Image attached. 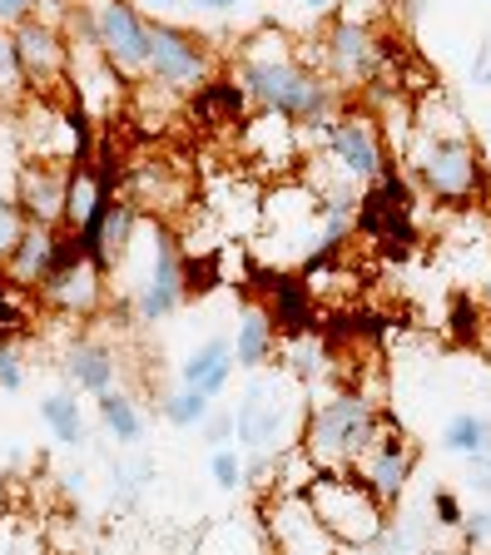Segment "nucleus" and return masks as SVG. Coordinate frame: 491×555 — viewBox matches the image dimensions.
I'll return each instance as SVG.
<instances>
[{"label":"nucleus","instance_id":"14","mask_svg":"<svg viewBox=\"0 0 491 555\" xmlns=\"http://www.w3.org/2000/svg\"><path fill=\"white\" fill-rule=\"evenodd\" d=\"M412 472H417V441L402 431V422H392V412H383V427H377L373 447L358 456L352 476H358V481L392 511L402 501V491H408Z\"/></svg>","mask_w":491,"mask_h":555},{"label":"nucleus","instance_id":"24","mask_svg":"<svg viewBox=\"0 0 491 555\" xmlns=\"http://www.w3.org/2000/svg\"><path fill=\"white\" fill-rule=\"evenodd\" d=\"M194 555H269L263 541V520L258 516H223L199 535Z\"/></svg>","mask_w":491,"mask_h":555},{"label":"nucleus","instance_id":"9","mask_svg":"<svg viewBox=\"0 0 491 555\" xmlns=\"http://www.w3.org/2000/svg\"><path fill=\"white\" fill-rule=\"evenodd\" d=\"M408 164H412V179H417V189L427 198H437V204H471V198L481 194V154L477 144H471L467 134H417L412 129V144H408Z\"/></svg>","mask_w":491,"mask_h":555},{"label":"nucleus","instance_id":"25","mask_svg":"<svg viewBox=\"0 0 491 555\" xmlns=\"http://www.w3.org/2000/svg\"><path fill=\"white\" fill-rule=\"evenodd\" d=\"M94 416H100V427L115 447L134 451L144 441V406L125 392V387H109V392L94 397Z\"/></svg>","mask_w":491,"mask_h":555},{"label":"nucleus","instance_id":"46","mask_svg":"<svg viewBox=\"0 0 491 555\" xmlns=\"http://www.w3.org/2000/svg\"><path fill=\"white\" fill-rule=\"evenodd\" d=\"M471 85H481V90H491V35L477 46V60H471Z\"/></svg>","mask_w":491,"mask_h":555},{"label":"nucleus","instance_id":"28","mask_svg":"<svg viewBox=\"0 0 491 555\" xmlns=\"http://www.w3.org/2000/svg\"><path fill=\"white\" fill-rule=\"evenodd\" d=\"M269 298H273V308H269V318H279V333L283 337H293V333H308L313 327V288H308L303 278H288V273H273V283H269Z\"/></svg>","mask_w":491,"mask_h":555},{"label":"nucleus","instance_id":"30","mask_svg":"<svg viewBox=\"0 0 491 555\" xmlns=\"http://www.w3.org/2000/svg\"><path fill=\"white\" fill-rule=\"evenodd\" d=\"M189 100H194V109L204 115V125H244L248 119L244 90H238L234 80H223V75H214V80L204 85L199 94H189Z\"/></svg>","mask_w":491,"mask_h":555},{"label":"nucleus","instance_id":"50","mask_svg":"<svg viewBox=\"0 0 491 555\" xmlns=\"http://www.w3.org/2000/svg\"><path fill=\"white\" fill-rule=\"evenodd\" d=\"M343 555H377V545H373V551H343Z\"/></svg>","mask_w":491,"mask_h":555},{"label":"nucleus","instance_id":"19","mask_svg":"<svg viewBox=\"0 0 491 555\" xmlns=\"http://www.w3.org/2000/svg\"><path fill=\"white\" fill-rule=\"evenodd\" d=\"M11 198L25 223H36V229H65V169L21 159L15 164V179H11Z\"/></svg>","mask_w":491,"mask_h":555},{"label":"nucleus","instance_id":"18","mask_svg":"<svg viewBox=\"0 0 491 555\" xmlns=\"http://www.w3.org/2000/svg\"><path fill=\"white\" fill-rule=\"evenodd\" d=\"M115 198H125V204L140 208V219L150 214V219L169 223L179 208L189 204V179H179V173L169 169V159H144V164H134V169L119 179Z\"/></svg>","mask_w":491,"mask_h":555},{"label":"nucleus","instance_id":"32","mask_svg":"<svg viewBox=\"0 0 491 555\" xmlns=\"http://www.w3.org/2000/svg\"><path fill=\"white\" fill-rule=\"evenodd\" d=\"M209 412H214L209 397L189 392V387H175V392H159V416L169 422V427H179V431H194Z\"/></svg>","mask_w":491,"mask_h":555},{"label":"nucleus","instance_id":"48","mask_svg":"<svg viewBox=\"0 0 491 555\" xmlns=\"http://www.w3.org/2000/svg\"><path fill=\"white\" fill-rule=\"evenodd\" d=\"M308 11H333V0H303Z\"/></svg>","mask_w":491,"mask_h":555},{"label":"nucleus","instance_id":"49","mask_svg":"<svg viewBox=\"0 0 491 555\" xmlns=\"http://www.w3.org/2000/svg\"><path fill=\"white\" fill-rule=\"evenodd\" d=\"M0 347H11V327H0Z\"/></svg>","mask_w":491,"mask_h":555},{"label":"nucleus","instance_id":"38","mask_svg":"<svg viewBox=\"0 0 491 555\" xmlns=\"http://www.w3.org/2000/svg\"><path fill=\"white\" fill-rule=\"evenodd\" d=\"M199 441L209 451L234 447V406H214V412L199 422Z\"/></svg>","mask_w":491,"mask_h":555},{"label":"nucleus","instance_id":"23","mask_svg":"<svg viewBox=\"0 0 491 555\" xmlns=\"http://www.w3.org/2000/svg\"><path fill=\"white\" fill-rule=\"evenodd\" d=\"M273 352H279V323L269 318V308H244L234 327V362L244 372H263L273 367Z\"/></svg>","mask_w":491,"mask_h":555},{"label":"nucleus","instance_id":"37","mask_svg":"<svg viewBox=\"0 0 491 555\" xmlns=\"http://www.w3.org/2000/svg\"><path fill=\"white\" fill-rule=\"evenodd\" d=\"M0 327H11V333L30 327V302L21 298V288H15L5 273H0Z\"/></svg>","mask_w":491,"mask_h":555},{"label":"nucleus","instance_id":"26","mask_svg":"<svg viewBox=\"0 0 491 555\" xmlns=\"http://www.w3.org/2000/svg\"><path fill=\"white\" fill-rule=\"evenodd\" d=\"M279 347H283L279 367L288 372L293 382H303L308 392L318 387V377H327V372H333V352H327V343L318 337V327H308V333H293V337H279Z\"/></svg>","mask_w":491,"mask_h":555},{"label":"nucleus","instance_id":"16","mask_svg":"<svg viewBox=\"0 0 491 555\" xmlns=\"http://www.w3.org/2000/svg\"><path fill=\"white\" fill-rule=\"evenodd\" d=\"M238 150L254 169H269V173H288L293 164H303L308 154V139L303 129L293 125L283 115H269V109H254V115L238 125Z\"/></svg>","mask_w":491,"mask_h":555},{"label":"nucleus","instance_id":"1","mask_svg":"<svg viewBox=\"0 0 491 555\" xmlns=\"http://www.w3.org/2000/svg\"><path fill=\"white\" fill-rule=\"evenodd\" d=\"M229 80L244 90L248 109H269V115L293 119L298 129H323L338 115L343 94L308 65V55L293 46L283 30H254L244 35V46L234 55V75Z\"/></svg>","mask_w":491,"mask_h":555},{"label":"nucleus","instance_id":"44","mask_svg":"<svg viewBox=\"0 0 491 555\" xmlns=\"http://www.w3.org/2000/svg\"><path fill=\"white\" fill-rule=\"evenodd\" d=\"M462 481H467V491L477 501H491V451L487 456H471L467 462V476H462Z\"/></svg>","mask_w":491,"mask_h":555},{"label":"nucleus","instance_id":"33","mask_svg":"<svg viewBox=\"0 0 491 555\" xmlns=\"http://www.w3.org/2000/svg\"><path fill=\"white\" fill-rule=\"evenodd\" d=\"M25 100H30V90H25L21 60H15V40L11 30H0V115H15Z\"/></svg>","mask_w":491,"mask_h":555},{"label":"nucleus","instance_id":"10","mask_svg":"<svg viewBox=\"0 0 491 555\" xmlns=\"http://www.w3.org/2000/svg\"><path fill=\"white\" fill-rule=\"evenodd\" d=\"M36 302L70 323H85V318H100L109 308V273L94 268L90 258L80 254L75 233L60 238V254H55V268L46 273V283L36 288Z\"/></svg>","mask_w":491,"mask_h":555},{"label":"nucleus","instance_id":"43","mask_svg":"<svg viewBox=\"0 0 491 555\" xmlns=\"http://www.w3.org/2000/svg\"><path fill=\"white\" fill-rule=\"evenodd\" d=\"M21 387H25L21 347H0V392H21Z\"/></svg>","mask_w":491,"mask_h":555},{"label":"nucleus","instance_id":"31","mask_svg":"<svg viewBox=\"0 0 491 555\" xmlns=\"http://www.w3.org/2000/svg\"><path fill=\"white\" fill-rule=\"evenodd\" d=\"M150 481H154L150 456H119L115 472H109V501L119 511H134L144 501V491H150Z\"/></svg>","mask_w":491,"mask_h":555},{"label":"nucleus","instance_id":"40","mask_svg":"<svg viewBox=\"0 0 491 555\" xmlns=\"http://www.w3.org/2000/svg\"><path fill=\"white\" fill-rule=\"evenodd\" d=\"M462 545L467 551H491V501L487 506H477V511H467V520H462Z\"/></svg>","mask_w":491,"mask_h":555},{"label":"nucleus","instance_id":"39","mask_svg":"<svg viewBox=\"0 0 491 555\" xmlns=\"http://www.w3.org/2000/svg\"><path fill=\"white\" fill-rule=\"evenodd\" d=\"M427 506H432V520L442 526V531H462V520H467V506H462V496H456L452 486H437Z\"/></svg>","mask_w":491,"mask_h":555},{"label":"nucleus","instance_id":"36","mask_svg":"<svg viewBox=\"0 0 491 555\" xmlns=\"http://www.w3.org/2000/svg\"><path fill=\"white\" fill-rule=\"evenodd\" d=\"M0 555H46V545H40V535L30 526L0 516Z\"/></svg>","mask_w":491,"mask_h":555},{"label":"nucleus","instance_id":"6","mask_svg":"<svg viewBox=\"0 0 491 555\" xmlns=\"http://www.w3.org/2000/svg\"><path fill=\"white\" fill-rule=\"evenodd\" d=\"M5 119H11L15 154H21V159L55 164V169L94 159V119L80 115L70 100H36V94H30V100Z\"/></svg>","mask_w":491,"mask_h":555},{"label":"nucleus","instance_id":"2","mask_svg":"<svg viewBox=\"0 0 491 555\" xmlns=\"http://www.w3.org/2000/svg\"><path fill=\"white\" fill-rule=\"evenodd\" d=\"M377 427H383V402L367 397L363 387L308 392V422L298 451L308 456L313 472H352L358 456L373 447Z\"/></svg>","mask_w":491,"mask_h":555},{"label":"nucleus","instance_id":"45","mask_svg":"<svg viewBox=\"0 0 491 555\" xmlns=\"http://www.w3.org/2000/svg\"><path fill=\"white\" fill-rule=\"evenodd\" d=\"M134 5H140V11L150 15V21H175V15L184 11L189 0H134Z\"/></svg>","mask_w":491,"mask_h":555},{"label":"nucleus","instance_id":"15","mask_svg":"<svg viewBox=\"0 0 491 555\" xmlns=\"http://www.w3.org/2000/svg\"><path fill=\"white\" fill-rule=\"evenodd\" d=\"M258 520H263L269 555H343L298 491H269Z\"/></svg>","mask_w":491,"mask_h":555},{"label":"nucleus","instance_id":"17","mask_svg":"<svg viewBox=\"0 0 491 555\" xmlns=\"http://www.w3.org/2000/svg\"><path fill=\"white\" fill-rule=\"evenodd\" d=\"M140 208L125 204V198H109L100 214H90V219L75 229V243H80V254L90 258L94 268H105L109 278H115V268L125 263L129 243H134V233H140Z\"/></svg>","mask_w":491,"mask_h":555},{"label":"nucleus","instance_id":"42","mask_svg":"<svg viewBox=\"0 0 491 555\" xmlns=\"http://www.w3.org/2000/svg\"><path fill=\"white\" fill-rule=\"evenodd\" d=\"M36 15H46V0H0V30H15Z\"/></svg>","mask_w":491,"mask_h":555},{"label":"nucleus","instance_id":"13","mask_svg":"<svg viewBox=\"0 0 491 555\" xmlns=\"http://www.w3.org/2000/svg\"><path fill=\"white\" fill-rule=\"evenodd\" d=\"M15 40V60H21L25 90L36 100H65V75H70V40L55 21L36 15L11 30Z\"/></svg>","mask_w":491,"mask_h":555},{"label":"nucleus","instance_id":"7","mask_svg":"<svg viewBox=\"0 0 491 555\" xmlns=\"http://www.w3.org/2000/svg\"><path fill=\"white\" fill-rule=\"evenodd\" d=\"M303 501L313 506L318 526L333 535L338 551H373L387 531V506L367 491L352 472H318L303 486Z\"/></svg>","mask_w":491,"mask_h":555},{"label":"nucleus","instance_id":"3","mask_svg":"<svg viewBox=\"0 0 491 555\" xmlns=\"http://www.w3.org/2000/svg\"><path fill=\"white\" fill-rule=\"evenodd\" d=\"M115 273L125 283L119 298L129 302L134 323H144V327L169 323L184 308V248H179L169 223H159V219L140 223V233H134L125 263Z\"/></svg>","mask_w":491,"mask_h":555},{"label":"nucleus","instance_id":"5","mask_svg":"<svg viewBox=\"0 0 491 555\" xmlns=\"http://www.w3.org/2000/svg\"><path fill=\"white\" fill-rule=\"evenodd\" d=\"M303 139H308V154L323 159L327 169L338 173V179H348L352 189H373L377 179L392 169V159H387V134L367 104H343L323 129H303Z\"/></svg>","mask_w":491,"mask_h":555},{"label":"nucleus","instance_id":"34","mask_svg":"<svg viewBox=\"0 0 491 555\" xmlns=\"http://www.w3.org/2000/svg\"><path fill=\"white\" fill-rule=\"evenodd\" d=\"M219 283H223V278H219V258H214V254H204V258L184 254V302L209 298Z\"/></svg>","mask_w":491,"mask_h":555},{"label":"nucleus","instance_id":"12","mask_svg":"<svg viewBox=\"0 0 491 555\" xmlns=\"http://www.w3.org/2000/svg\"><path fill=\"white\" fill-rule=\"evenodd\" d=\"M94 21V46L109 60L119 80L134 85L150 75V15L134 0H85Z\"/></svg>","mask_w":491,"mask_h":555},{"label":"nucleus","instance_id":"21","mask_svg":"<svg viewBox=\"0 0 491 555\" xmlns=\"http://www.w3.org/2000/svg\"><path fill=\"white\" fill-rule=\"evenodd\" d=\"M234 372H238L234 337H229V333H209L184 362H179V387H189V392H199V397H209V402H214V397L229 392Z\"/></svg>","mask_w":491,"mask_h":555},{"label":"nucleus","instance_id":"29","mask_svg":"<svg viewBox=\"0 0 491 555\" xmlns=\"http://www.w3.org/2000/svg\"><path fill=\"white\" fill-rule=\"evenodd\" d=\"M442 451H452V456H462V462H471V456H487L491 451V412H477V406H467V412H452L442 422Z\"/></svg>","mask_w":491,"mask_h":555},{"label":"nucleus","instance_id":"22","mask_svg":"<svg viewBox=\"0 0 491 555\" xmlns=\"http://www.w3.org/2000/svg\"><path fill=\"white\" fill-rule=\"evenodd\" d=\"M60 238H65V229H36V223H25V233L15 238V248H11V258L0 263V273L11 278L21 293H36L40 283H46V273L55 268Z\"/></svg>","mask_w":491,"mask_h":555},{"label":"nucleus","instance_id":"4","mask_svg":"<svg viewBox=\"0 0 491 555\" xmlns=\"http://www.w3.org/2000/svg\"><path fill=\"white\" fill-rule=\"evenodd\" d=\"M308 387L293 382L283 367L254 372L234 406V447L244 456H288L303 441Z\"/></svg>","mask_w":491,"mask_h":555},{"label":"nucleus","instance_id":"20","mask_svg":"<svg viewBox=\"0 0 491 555\" xmlns=\"http://www.w3.org/2000/svg\"><path fill=\"white\" fill-rule=\"evenodd\" d=\"M60 377H65V387H75V392H85V397L109 392V387H115V377H119L115 343H109V337H100V333L75 337V343L60 352Z\"/></svg>","mask_w":491,"mask_h":555},{"label":"nucleus","instance_id":"27","mask_svg":"<svg viewBox=\"0 0 491 555\" xmlns=\"http://www.w3.org/2000/svg\"><path fill=\"white\" fill-rule=\"evenodd\" d=\"M40 422L50 427V437L60 447H70V451H80L90 441V422H85V406L75 387H55V392L40 397Z\"/></svg>","mask_w":491,"mask_h":555},{"label":"nucleus","instance_id":"41","mask_svg":"<svg viewBox=\"0 0 491 555\" xmlns=\"http://www.w3.org/2000/svg\"><path fill=\"white\" fill-rule=\"evenodd\" d=\"M21 233H25L21 208H15L11 194H0V263L11 258V248H15V238H21Z\"/></svg>","mask_w":491,"mask_h":555},{"label":"nucleus","instance_id":"47","mask_svg":"<svg viewBox=\"0 0 491 555\" xmlns=\"http://www.w3.org/2000/svg\"><path fill=\"white\" fill-rule=\"evenodd\" d=\"M199 11H209V15H229V11H238L244 0H194Z\"/></svg>","mask_w":491,"mask_h":555},{"label":"nucleus","instance_id":"11","mask_svg":"<svg viewBox=\"0 0 491 555\" xmlns=\"http://www.w3.org/2000/svg\"><path fill=\"white\" fill-rule=\"evenodd\" d=\"M159 90L169 94H199L214 80V50L199 30H189L179 21H150V75Z\"/></svg>","mask_w":491,"mask_h":555},{"label":"nucleus","instance_id":"35","mask_svg":"<svg viewBox=\"0 0 491 555\" xmlns=\"http://www.w3.org/2000/svg\"><path fill=\"white\" fill-rule=\"evenodd\" d=\"M209 476H214V486H219L223 496H238V491H244V451L238 447L209 451Z\"/></svg>","mask_w":491,"mask_h":555},{"label":"nucleus","instance_id":"8","mask_svg":"<svg viewBox=\"0 0 491 555\" xmlns=\"http://www.w3.org/2000/svg\"><path fill=\"white\" fill-rule=\"evenodd\" d=\"M318 40H323V46L308 55V65H313L343 100L367 90V85H377V75L387 69V50H383V40H377V30L348 11L333 15Z\"/></svg>","mask_w":491,"mask_h":555}]
</instances>
